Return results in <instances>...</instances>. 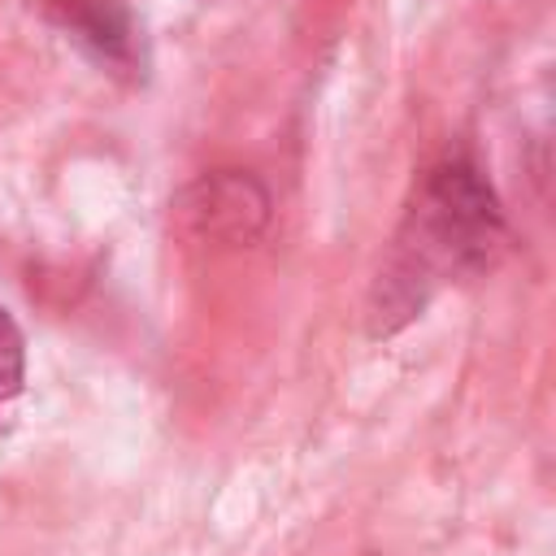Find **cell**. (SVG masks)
Instances as JSON below:
<instances>
[{"label": "cell", "instance_id": "6da1fadb", "mask_svg": "<svg viewBox=\"0 0 556 556\" xmlns=\"http://www.w3.org/2000/svg\"><path fill=\"white\" fill-rule=\"evenodd\" d=\"M500 243L504 208L486 174L469 156H447L426 169L395 235L391 261L378 269L369 295V334H391L413 321L439 287L486 269Z\"/></svg>", "mask_w": 556, "mask_h": 556}, {"label": "cell", "instance_id": "7a4b0ae2", "mask_svg": "<svg viewBox=\"0 0 556 556\" xmlns=\"http://www.w3.org/2000/svg\"><path fill=\"white\" fill-rule=\"evenodd\" d=\"M100 70L139 78L143 74V39L139 22L122 0H35Z\"/></svg>", "mask_w": 556, "mask_h": 556}, {"label": "cell", "instance_id": "3957f363", "mask_svg": "<svg viewBox=\"0 0 556 556\" xmlns=\"http://www.w3.org/2000/svg\"><path fill=\"white\" fill-rule=\"evenodd\" d=\"M182 213L200 239L252 243L261 235V226L269 222V195L252 174L217 169V174H204L182 195Z\"/></svg>", "mask_w": 556, "mask_h": 556}, {"label": "cell", "instance_id": "277c9868", "mask_svg": "<svg viewBox=\"0 0 556 556\" xmlns=\"http://www.w3.org/2000/svg\"><path fill=\"white\" fill-rule=\"evenodd\" d=\"M26 382V343L9 308H0V400H13Z\"/></svg>", "mask_w": 556, "mask_h": 556}]
</instances>
